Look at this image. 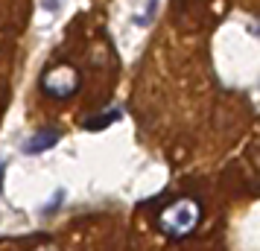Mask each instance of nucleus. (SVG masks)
<instances>
[{
	"mask_svg": "<svg viewBox=\"0 0 260 251\" xmlns=\"http://www.w3.org/2000/svg\"><path fill=\"white\" fill-rule=\"evenodd\" d=\"M79 70L73 64H53L50 70L41 73V91L53 99H71L79 91Z\"/></svg>",
	"mask_w": 260,
	"mask_h": 251,
	"instance_id": "f03ea898",
	"label": "nucleus"
},
{
	"mask_svg": "<svg viewBox=\"0 0 260 251\" xmlns=\"http://www.w3.org/2000/svg\"><path fill=\"white\" fill-rule=\"evenodd\" d=\"M3 175H6V161L0 158V193H3Z\"/></svg>",
	"mask_w": 260,
	"mask_h": 251,
	"instance_id": "423d86ee",
	"label": "nucleus"
},
{
	"mask_svg": "<svg viewBox=\"0 0 260 251\" xmlns=\"http://www.w3.org/2000/svg\"><path fill=\"white\" fill-rule=\"evenodd\" d=\"M202 222V202L199 199H176L173 204H167L161 216H158V228L164 231L170 239H184L190 237Z\"/></svg>",
	"mask_w": 260,
	"mask_h": 251,
	"instance_id": "f257e3e1",
	"label": "nucleus"
},
{
	"mask_svg": "<svg viewBox=\"0 0 260 251\" xmlns=\"http://www.w3.org/2000/svg\"><path fill=\"white\" fill-rule=\"evenodd\" d=\"M59 129H38L36 134H29L24 144H21V149H24L26 155H41V152H47V149H53V146L59 144Z\"/></svg>",
	"mask_w": 260,
	"mask_h": 251,
	"instance_id": "7ed1b4c3",
	"label": "nucleus"
},
{
	"mask_svg": "<svg viewBox=\"0 0 260 251\" xmlns=\"http://www.w3.org/2000/svg\"><path fill=\"white\" fill-rule=\"evenodd\" d=\"M120 117H123V111H120V108H108V114L88 120V123H85V129H91V132H94V129H106V126H111V123L120 120Z\"/></svg>",
	"mask_w": 260,
	"mask_h": 251,
	"instance_id": "20e7f679",
	"label": "nucleus"
},
{
	"mask_svg": "<svg viewBox=\"0 0 260 251\" xmlns=\"http://www.w3.org/2000/svg\"><path fill=\"white\" fill-rule=\"evenodd\" d=\"M32 251H59V245H53V242H44V245H36Z\"/></svg>",
	"mask_w": 260,
	"mask_h": 251,
	"instance_id": "39448f33",
	"label": "nucleus"
}]
</instances>
